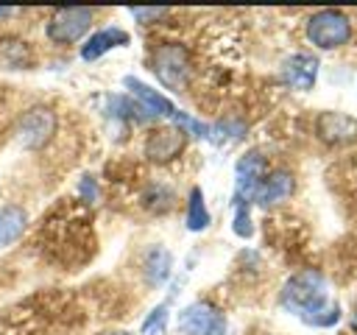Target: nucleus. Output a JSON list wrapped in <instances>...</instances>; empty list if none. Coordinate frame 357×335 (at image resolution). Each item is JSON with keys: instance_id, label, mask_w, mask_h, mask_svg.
Wrapping results in <instances>:
<instances>
[{"instance_id": "5", "label": "nucleus", "mask_w": 357, "mask_h": 335, "mask_svg": "<svg viewBox=\"0 0 357 335\" xmlns=\"http://www.w3.org/2000/svg\"><path fill=\"white\" fill-rule=\"evenodd\" d=\"M178 327H181L184 335H223L226 332V318L215 304L192 302L190 307L181 310Z\"/></svg>"}, {"instance_id": "12", "label": "nucleus", "mask_w": 357, "mask_h": 335, "mask_svg": "<svg viewBox=\"0 0 357 335\" xmlns=\"http://www.w3.org/2000/svg\"><path fill=\"white\" fill-rule=\"evenodd\" d=\"M123 84L131 89V95L142 103V109H145L148 114H165V117H170V114L176 112V106H173L165 95H159L156 89H151V87H148V84H142L139 78L126 75V78H123Z\"/></svg>"}, {"instance_id": "15", "label": "nucleus", "mask_w": 357, "mask_h": 335, "mask_svg": "<svg viewBox=\"0 0 357 335\" xmlns=\"http://www.w3.org/2000/svg\"><path fill=\"white\" fill-rule=\"evenodd\" d=\"M31 61V47L20 36H0V70H25Z\"/></svg>"}, {"instance_id": "13", "label": "nucleus", "mask_w": 357, "mask_h": 335, "mask_svg": "<svg viewBox=\"0 0 357 335\" xmlns=\"http://www.w3.org/2000/svg\"><path fill=\"white\" fill-rule=\"evenodd\" d=\"M120 45H128V34L120 31V28H103V31H98L86 39V45L81 47V59L95 61V59H100L103 53H109L112 47H120Z\"/></svg>"}, {"instance_id": "24", "label": "nucleus", "mask_w": 357, "mask_h": 335, "mask_svg": "<svg viewBox=\"0 0 357 335\" xmlns=\"http://www.w3.org/2000/svg\"><path fill=\"white\" fill-rule=\"evenodd\" d=\"M354 327H357V313H354Z\"/></svg>"}, {"instance_id": "9", "label": "nucleus", "mask_w": 357, "mask_h": 335, "mask_svg": "<svg viewBox=\"0 0 357 335\" xmlns=\"http://www.w3.org/2000/svg\"><path fill=\"white\" fill-rule=\"evenodd\" d=\"M56 131V114L47 106H36L20 120V140L25 148H42Z\"/></svg>"}, {"instance_id": "16", "label": "nucleus", "mask_w": 357, "mask_h": 335, "mask_svg": "<svg viewBox=\"0 0 357 335\" xmlns=\"http://www.w3.org/2000/svg\"><path fill=\"white\" fill-rule=\"evenodd\" d=\"M209 226V212L204 204V193L198 187L190 190V201H187V229L190 232H201Z\"/></svg>"}, {"instance_id": "21", "label": "nucleus", "mask_w": 357, "mask_h": 335, "mask_svg": "<svg viewBox=\"0 0 357 335\" xmlns=\"http://www.w3.org/2000/svg\"><path fill=\"white\" fill-rule=\"evenodd\" d=\"M81 193H84V195H86L89 201H95V195H98V190H95V184H92V179H89V176H86L84 181H81Z\"/></svg>"}, {"instance_id": "19", "label": "nucleus", "mask_w": 357, "mask_h": 335, "mask_svg": "<svg viewBox=\"0 0 357 335\" xmlns=\"http://www.w3.org/2000/svg\"><path fill=\"white\" fill-rule=\"evenodd\" d=\"M234 232L240 237H251L254 226H251V218H248V207H234Z\"/></svg>"}, {"instance_id": "11", "label": "nucleus", "mask_w": 357, "mask_h": 335, "mask_svg": "<svg viewBox=\"0 0 357 335\" xmlns=\"http://www.w3.org/2000/svg\"><path fill=\"white\" fill-rule=\"evenodd\" d=\"M293 187H296V181H293V176H290L287 170H273L271 176L262 179V184H259L254 201L262 204V207L279 204V201H284V198L293 193Z\"/></svg>"}, {"instance_id": "10", "label": "nucleus", "mask_w": 357, "mask_h": 335, "mask_svg": "<svg viewBox=\"0 0 357 335\" xmlns=\"http://www.w3.org/2000/svg\"><path fill=\"white\" fill-rule=\"evenodd\" d=\"M282 75H284V84H290L293 89H301V92L312 89V84L318 78V59L310 53H296L284 61Z\"/></svg>"}, {"instance_id": "18", "label": "nucleus", "mask_w": 357, "mask_h": 335, "mask_svg": "<svg viewBox=\"0 0 357 335\" xmlns=\"http://www.w3.org/2000/svg\"><path fill=\"white\" fill-rule=\"evenodd\" d=\"M165 324H167V307L159 304L142 324V335H162L165 332Z\"/></svg>"}, {"instance_id": "3", "label": "nucleus", "mask_w": 357, "mask_h": 335, "mask_svg": "<svg viewBox=\"0 0 357 335\" xmlns=\"http://www.w3.org/2000/svg\"><path fill=\"white\" fill-rule=\"evenodd\" d=\"M307 39L324 50H332V47H340L351 39V22L343 11H335V8H324V11H315L310 20H307Z\"/></svg>"}, {"instance_id": "8", "label": "nucleus", "mask_w": 357, "mask_h": 335, "mask_svg": "<svg viewBox=\"0 0 357 335\" xmlns=\"http://www.w3.org/2000/svg\"><path fill=\"white\" fill-rule=\"evenodd\" d=\"M315 134L326 145H349L357 140V120L343 112H321L315 120Z\"/></svg>"}, {"instance_id": "2", "label": "nucleus", "mask_w": 357, "mask_h": 335, "mask_svg": "<svg viewBox=\"0 0 357 335\" xmlns=\"http://www.w3.org/2000/svg\"><path fill=\"white\" fill-rule=\"evenodd\" d=\"M151 70L156 73V78L173 89V92H181L187 84H190V53L176 45V42H167V45H159L153 53H151Z\"/></svg>"}, {"instance_id": "6", "label": "nucleus", "mask_w": 357, "mask_h": 335, "mask_svg": "<svg viewBox=\"0 0 357 335\" xmlns=\"http://www.w3.org/2000/svg\"><path fill=\"white\" fill-rule=\"evenodd\" d=\"M265 179V159L259 154H245L234 168V207H248Z\"/></svg>"}, {"instance_id": "7", "label": "nucleus", "mask_w": 357, "mask_h": 335, "mask_svg": "<svg viewBox=\"0 0 357 335\" xmlns=\"http://www.w3.org/2000/svg\"><path fill=\"white\" fill-rule=\"evenodd\" d=\"M184 142H187V137H184V131H181L178 126L153 128V131L148 134V140H145V156H148L151 162L165 165V162L176 159V156L184 151Z\"/></svg>"}, {"instance_id": "23", "label": "nucleus", "mask_w": 357, "mask_h": 335, "mask_svg": "<svg viewBox=\"0 0 357 335\" xmlns=\"http://www.w3.org/2000/svg\"><path fill=\"white\" fill-rule=\"evenodd\" d=\"M11 14V8H0V17H8Z\"/></svg>"}, {"instance_id": "4", "label": "nucleus", "mask_w": 357, "mask_h": 335, "mask_svg": "<svg viewBox=\"0 0 357 335\" xmlns=\"http://www.w3.org/2000/svg\"><path fill=\"white\" fill-rule=\"evenodd\" d=\"M92 8H84V6H67V8H56L53 17L47 20V36L56 42V45H70V42H78L89 25H92Z\"/></svg>"}, {"instance_id": "1", "label": "nucleus", "mask_w": 357, "mask_h": 335, "mask_svg": "<svg viewBox=\"0 0 357 335\" xmlns=\"http://www.w3.org/2000/svg\"><path fill=\"white\" fill-rule=\"evenodd\" d=\"M282 307L310 327H332L340 318V307L329 302L326 282L318 271H301L290 276L282 288Z\"/></svg>"}, {"instance_id": "22", "label": "nucleus", "mask_w": 357, "mask_h": 335, "mask_svg": "<svg viewBox=\"0 0 357 335\" xmlns=\"http://www.w3.org/2000/svg\"><path fill=\"white\" fill-rule=\"evenodd\" d=\"M100 335H131V332H126V329H109V332H100Z\"/></svg>"}, {"instance_id": "20", "label": "nucleus", "mask_w": 357, "mask_h": 335, "mask_svg": "<svg viewBox=\"0 0 357 335\" xmlns=\"http://www.w3.org/2000/svg\"><path fill=\"white\" fill-rule=\"evenodd\" d=\"M128 11H131V17H134V20H139L142 25H148V22H156V20L167 17V8H128Z\"/></svg>"}, {"instance_id": "17", "label": "nucleus", "mask_w": 357, "mask_h": 335, "mask_svg": "<svg viewBox=\"0 0 357 335\" xmlns=\"http://www.w3.org/2000/svg\"><path fill=\"white\" fill-rule=\"evenodd\" d=\"M170 265H173L170 251L153 248V251L148 254V260H145V276H148V282H153V285L165 282V279L170 276Z\"/></svg>"}, {"instance_id": "14", "label": "nucleus", "mask_w": 357, "mask_h": 335, "mask_svg": "<svg viewBox=\"0 0 357 335\" xmlns=\"http://www.w3.org/2000/svg\"><path fill=\"white\" fill-rule=\"evenodd\" d=\"M25 226H28V212L22 207H17V204L0 207V248L17 243L25 232Z\"/></svg>"}]
</instances>
